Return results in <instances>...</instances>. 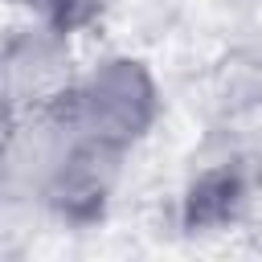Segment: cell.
I'll use <instances>...</instances> for the list:
<instances>
[{
  "mask_svg": "<svg viewBox=\"0 0 262 262\" xmlns=\"http://www.w3.org/2000/svg\"><path fill=\"white\" fill-rule=\"evenodd\" d=\"M66 123L102 147L135 151L164 115V90L156 70L135 53H106L86 70H74L57 98Z\"/></svg>",
  "mask_w": 262,
  "mask_h": 262,
  "instance_id": "cell-1",
  "label": "cell"
},
{
  "mask_svg": "<svg viewBox=\"0 0 262 262\" xmlns=\"http://www.w3.org/2000/svg\"><path fill=\"white\" fill-rule=\"evenodd\" d=\"M74 78L70 37L45 20L0 37V115L37 111L61 98Z\"/></svg>",
  "mask_w": 262,
  "mask_h": 262,
  "instance_id": "cell-2",
  "label": "cell"
},
{
  "mask_svg": "<svg viewBox=\"0 0 262 262\" xmlns=\"http://www.w3.org/2000/svg\"><path fill=\"white\" fill-rule=\"evenodd\" d=\"M70 143V123L57 102L37 111L0 115V201L37 205L49 188V176Z\"/></svg>",
  "mask_w": 262,
  "mask_h": 262,
  "instance_id": "cell-3",
  "label": "cell"
},
{
  "mask_svg": "<svg viewBox=\"0 0 262 262\" xmlns=\"http://www.w3.org/2000/svg\"><path fill=\"white\" fill-rule=\"evenodd\" d=\"M123 168H127V151L82 139L70 127V143H66V151H61L53 176H49L41 209L53 213L66 225H94L111 209V201L119 192V180H123Z\"/></svg>",
  "mask_w": 262,
  "mask_h": 262,
  "instance_id": "cell-4",
  "label": "cell"
},
{
  "mask_svg": "<svg viewBox=\"0 0 262 262\" xmlns=\"http://www.w3.org/2000/svg\"><path fill=\"white\" fill-rule=\"evenodd\" d=\"M258 176L250 160H213L201 172H192L184 196H180V221L188 233H217L229 229L246 217L250 201H254Z\"/></svg>",
  "mask_w": 262,
  "mask_h": 262,
  "instance_id": "cell-5",
  "label": "cell"
}]
</instances>
